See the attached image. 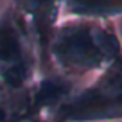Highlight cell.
Segmentation results:
<instances>
[{"label": "cell", "instance_id": "1", "mask_svg": "<svg viewBox=\"0 0 122 122\" xmlns=\"http://www.w3.org/2000/svg\"><path fill=\"white\" fill-rule=\"evenodd\" d=\"M122 54V40L113 20L61 18L50 40L52 72L81 83L101 74Z\"/></svg>", "mask_w": 122, "mask_h": 122}, {"label": "cell", "instance_id": "2", "mask_svg": "<svg viewBox=\"0 0 122 122\" xmlns=\"http://www.w3.org/2000/svg\"><path fill=\"white\" fill-rule=\"evenodd\" d=\"M52 122H111L122 120V54L97 74L92 83L81 84L54 111Z\"/></svg>", "mask_w": 122, "mask_h": 122}, {"label": "cell", "instance_id": "3", "mask_svg": "<svg viewBox=\"0 0 122 122\" xmlns=\"http://www.w3.org/2000/svg\"><path fill=\"white\" fill-rule=\"evenodd\" d=\"M38 79V57L25 36L13 2L0 11V86L23 90Z\"/></svg>", "mask_w": 122, "mask_h": 122}, {"label": "cell", "instance_id": "4", "mask_svg": "<svg viewBox=\"0 0 122 122\" xmlns=\"http://www.w3.org/2000/svg\"><path fill=\"white\" fill-rule=\"evenodd\" d=\"M61 5L63 2H56V0L13 2L16 18L25 36L34 47L38 57V77L52 74L49 61V47L54 30L61 22Z\"/></svg>", "mask_w": 122, "mask_h": 122}, {"label": "cell", "instance_id": "5", "mask_svg": "<svg viewBox=\"0 0 122 122\" xmlns=\"http://www.w3.org/2000/svg\"><path fill=\"white\" fill-rule=\"evenodd\" d=\"M122 16V0H66L61 5V18L113 20Z\"/></svg>", "mask_w": 122, "mask_h": 122}, {"label": "cell", "instance_id": "6", "mask_svg": "<svg viewBox=\"0 0 122 122\" xmlns=\"http://www.w3.org/2000/svg\"><path fill=\"white\" fill-rule=\"evenodd\" d=\"M34 113L30 86L23 90L0 86V122H20Z\"/></svg>", "mask_w": 122, "mask_h": 122}, {"label": "cell", "instance_id": "7", "mask_svg": "<svg viewBox=\"0 0 122 122\" xmlns=\"http://www.w3.org/2000/svg\"><path fill=\"white\" fill-rule=\"evenodd\" d=\"M20 122H52V120H50L49 115L40 113V111H34V113L27 115V117L23 118V120H20Z\"/></svg>", "mask_w": 122, "mask_h": 122}]
</instances>
